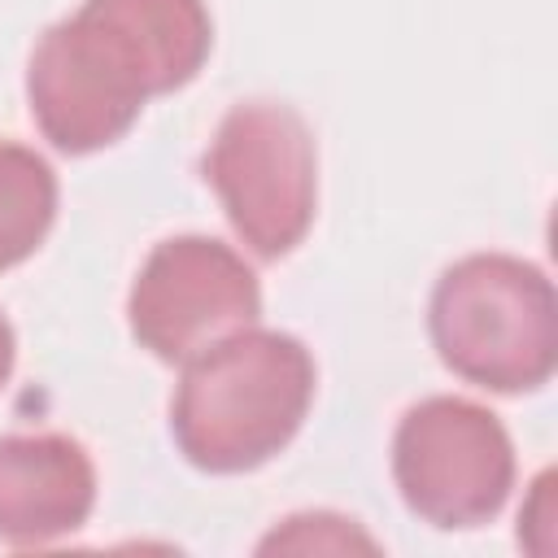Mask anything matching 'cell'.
I'll return each instance as SVG.
<instances>
[{
	"instance_id": "8992f818",
	"label": "cell",
	"mask_w": 558,
	"mask_h": 558,
	"mask_svg": "<svg viewBox=\"0 0 558 558\" xmlns=\"http://www.w3.org/2000/svg\"><path fill=\"white\" fill-rule=\"evenodd\" d=\"M262 288L248 262L209 235L161 240L126 296L131 336L161 362H187L214 340L253 327Z\"/></svg>"
},
{
	"instance_id": "30bf717a",
	"label": "cell",
	"mask_w": 558,
	"mask_h": 558,
	"mask_svg": "<svg viewBox=\"0 0 558 558\" xmlns=\"http://www.w3.org/2000/svg\"><path fill=\"white\" fill-rule=\"evenodd\" d=\"M9 371H13V327L0 314V388L9 384Z\"/></svg>"
},
{
	"instance_id": "277c9868",
	"label": "cell",
	"mask_w": 558,
	"mask_h": 558,
	"mask_svg": "<svg viewBox=\"0 0 558 558\" xmlns=\"http://www.w3.org/2000/svg\"><path fill=\"white\" fill-rule=\"evenodd\" d=\"M205 179L257 257H283L305 240L318 201V153L296 109L275 100L235 105L209 140Z\"/></svg>"
},
{
	"instance_id": "7a4b0ae2",
	"label": "cell",
	"mask_w": 558,
	"mask_h": 558,
	"mask_svg": "<svg viewBox=\"0 0 558 558\" xmlns=\"http://www.w3.org/2000/svg\"><path fill=\"white\" fill-rule=\"evenodd\" d=\"M314 401V357L288 331L244 327L183 362L170 436L209 475L270 462L301 432Z\"/></svg>"
},
{
	"instance_id": "5b68a950",
	"label": "cell",
	"mask_w": 558,
	"mask_h": 558,
	"mask_svg": "<svg viewBox=\"0 0 558 558\" xmlns=\"http://www.w3.org/2000/svg\"><path fill=\"white\" fill-rule=\"evenodd\" d=\"M392 475L423 523L480 527L514 488V445L493 410L466 397H427L397 423Z\"/></svg>"
},
{
	"instance_id": "ba28073f",
	"label": "cell",
	"mask_w": 558,
	"mask_h": 558,
	"mask_svg": "<svg viewBox=\"0 0 558 558\" xmlns=\"http://www.w3.org/2000/svg\"><path fill=\"white\" fill-rule=\"evenodd\" d=\"M57 218V174L26 148L0 140V270L26 262Z\"/></svg>"
},
{
	"instance_id": "9c48e42d",
	"label": "cell",
	"mask_w": 558,
	"mask_h": 558,
	"mask_svg": "<svg viewBox=\"0 0 558 558\" xmlns=\"http://www.w3.org/2000/svg\"><path fill=\"white\" fill-rule=\"evenodd\" d=\"M270 549H375V541L366 532L353 527V519H340V514H292L283 519V527H275L266 541H262V554Z\"/></svg>"
},
{
	"instance_id": "52a82bcc",
	"label": "cell",
	"mask_w": 558,
	"mask_h": 558,
	"mask_svg": "<svg viewBox=\"0 0 558 558\" xmlns=\"http://www.w3.org/2000/svg\"><path fill=\"white\" fill-rule=\"evenodd\" d=\"M96 466L74 436H0V541L48 545L87 523Z\"/></svg>"
},
{
	"instance_id": "6da1fadb",
	"label": "cell",
	"mask_w": 558,
	"mask_h": 558,
	"mask_svg": "<svg viewBox=\"0 0 558 558\" xmlns=\"http://www.w3.org/2000/svg\"><path fill=\"white\" fill-rule=\"evenodd\" d=\"M209 44L205 0H83L31 52V118L52 148L100 153L135 126L153 96L192 83Z\"/></svg>"
},
{
	"instance_id": "3957f363",
	"label": "cell",
	"mask_w": 558,
	"mask_h": 558,
	"mask_svg": "<svg viewBox=\"0 0 558 558\" xmlns=\"http://www.w3.org/2000/svg\"><path fill=\"white\" fill-rule=\"evenodd\" d=\"M440 362L488 392H532L558 366V296L541 266L510 253L453 262L427 310Z\"/></svg>"
}]
</instances>
